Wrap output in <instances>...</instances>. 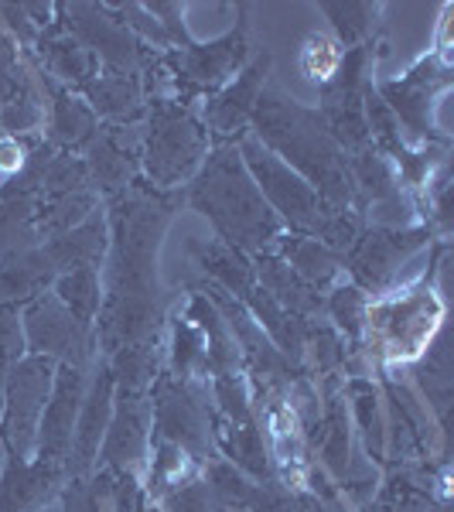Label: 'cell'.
<instances>
[{"mask_svg": "<svg viewBox=\"0 0 454 512\" xmlns=\"http://www.w3.org/2000/svg\"><path fill=\"white\" fill-rule=\"evenodd\" d=\"M48 263H52L55 277L69 274V270L96 267L103 270L106 250H110V222H106V205H99L96 212H89V219H82L79 226H72L69 233L52 236L41 243Z\"/></svg>", "mask_w": 454, "mask_h": 512, "instance_id": "7402d4cb", "label": "cell"}, {"mask_svg": "<svg viewBox=\"0 0 454 512\" xmlns=\"http://www.w3.org/2000/svg\"><path fill=\"white\" fill-rule=\"evenodd\" d=\"M342 396L349 400L352 417H356L359 434H362V441H366L369 454H373L376 461H383L386 424H383V410H379V403H383V396H379V386L373 383V379L352 373L349 379H345Z\"/></svg>", "mask_w": 454, "mask_h": 512, "instance_id": "83f0119b", "label": "cell"}, {"mask_svg": "<svg viewBox=\"0 0 454 512\" xmlns=\"http://www.w3.org/2000/svg\"><path fill=\"white\" fill-rule=\"evenodd\" d=\"M7 373H11V366H7L4 359H0V410H4V390H7Z\"/></svg>", "mask_w": 454, "mask_h": 512, "instance_id": "f35d334b", "label": "cell"}, {"mask_svg": "<svg viewBox=\"0 0 454 512\" xmlns=\"http://www.w3.org/2000/svg\"><path fill=\"white\" fill-rule=\"evenodd\" d=\"M59 499L62 512H113V472L93 468L89 475L69 478Z\"/></svg>", "mask_w": 454, "mask_h": 512, "instance_id": "1f68e13d", "label": "cell"}, {"mask_svg": "<svg viewBox=\"0 0 454 512\" xmlns=\"http://www.w3.org/2000/svg\"><path fill=\"white\" fill-rule=\"evenodd\" d=\"M0 465H4V444H0Z\"/></svg>", "mask_w": 454, "mask_h": 512, "instance_id": "ab89813d", "label": "cell"}, {"mask_svg": "<svg viewBox=\"0 0 454 512\" xmlns=\"http://www.w3.org/2000/svg\"><path fill=\"white\" fill-rule=\"evenodd\" d=\"M69 472L59 461H45L35 454H7L0 465V512H38L59 499Z\"/></svg>", "mask_w": 454, "mask_h": 512, "instance_id": "e0dca14e", "label": "cell"}, {"mask_svg": "<svg viewBox=\"0 0 454 512\" xmlns=\"http://www.w3.org/2000/svg\"><path fill=\"white\" fill-rule=\"evenodd\" d=\"M35 76H38L41 96H45V127H41V137H45L55 151L82 154L99 130L96 113L89 110V103L76 93V89H65L62 82L45 76L38 65H35Z\"/></svg>", "mask_w": 454, "mask_h": 512, "instance_id": "ac0fdd59", "label": "cell"}, {"mask_svg": "<svg viewBox=\"0 0 454 512\" xmlns=\"http://www.w3.org/2000/svg\"><path fill=\"white\" fill-rule=\"evenodd\" d=\"M28 59L35 62L45 76L62 82L65 89H76V93H82V89L99 76L96 55L65 28L59 14H55V21L48 24V28L38 31V41L28 52Z\"/></svg>", "mask_w": 454, "mask_h": 512, "instance_id": "d6986e66", "label": "cell"}, {"mask_svg": "<svg viewBox=\"0 0 454 512\" xmlns=\"http://www.w3.org/2000/svg\"><path fill=\"white\" fill-rule=\"evenodd\" d=\"M113 400H117V379H113L106 359L96 355L93 373H89V386H86V400H82L76 431H72L69 458H65L69 478L89 475L96 468L99 444H103L106 427H110V417H113Z\"/></svg>", "mask_w": 454, "mask_h": 512, "instance_id": "2e32d148", "label": "cell"}, {"mask_svg": "<svg viewBox=\"0 0 454 512\" xmlns=\"http://www.w3.org/2000/svg\"><path fill=\"white\" fill-rule=\"evenodd\" d=\"M21 325L28 355H45L52 362L93 369L96 362V332L72 318V311L52 291L21 304Z\"/></svg>", "mask_w": 454, "mask_h": 512, "instance_id": "7c38bea8", "label": "cell"}, {"mask_svg": "<svg viewBox=\"0 0 454 512\" xmlns=\"http://www.w3.org/2000/svg\"><path fill=\"white\" fill-rule=\"evenodd\" d=\"M410 495H414V485H403V489H396V495L390 499V495H383V499L376 502V509H369V512H414L410 509Z\"/></svg>", "mask_w": 454, "mask_h": 512, "instance_id": "74e56055", "label": "cell"}, {"mask_svg": "<svg viewBox=\"0 0 454 512\" xmlns=\"http://www.w3.org/2000/svg\"><path fill=\"white\" fill-rule=\"evenodd\" d=\"M270 65H274V55L260 48V52H253L250 62H246L243 69L219 89V93H212L202 106H198L212 144H236V140L250 130L253 110H257L263 89H267Z\"/></svg>", "mask_w": 454, "mask_h": 512, "instance_id": "4fadbf2b", "label": "cell"}, {"mask_svg": "<svg viewBox=\"0 0 454 512\" xmlns=\"http://www.w3.org/2000/svg\"><path fill=\"white\" fill-rule=\"evenodd\" d=\"M144 7L154 14V21L161 24V31L171 48H181L192 41V31H188V24H185L188 4H181V0H154V4H144Z\"/></svg>", "mask_w": 454, "mask_h": 512, "instance_id": "e575fe53", "label": "cell"}, {"mask_svg": "<svg viewBox=\"0 0 454 512\" xmlns=\"http://www.w3.org/2000/svg\"><path fill=\"white\" fill-rule=\"evenodd\" d=\"M55 366L59 362L45 355H24L7 373L4 410H0V444L7 454H35L38 420L45 414L48 393L55 383Z\"/></svg>", "mask_w": 454, "mask_h": 512, "instance_id": "8fae6325", "label": "cell"}, {"mask_svg": "<svg viewBox=\"0 0 454 512\" xmlns=\"http://www.w3.org/2000/svg\"><path fill=\"white\" fill-rule=\"evenodd\" d=\"M161 512H219L216 502H212L209 489H205L202 475H195L192 482L178 485L175 492H168L164 499L158 502Z\"/></svg>", "mask_w": 454, "mask_h": 512, "instance_id": "836d02e7", "label": "cell"}, {"mask_svg": "<svg viewBox=\"0 0 454 512\" xmlns=\"http://www.w3.org/2000/svg\"><path fill=\"white\" fill-rule=\"evenodd\" d=\"M444 243L437 246L434 263L427 277H420L414 287L403 291H386L379 297H369L366 328H362V345L369 359H376L379 369L407 366L431 349V342L441 335L444 321V301L434 287L437 267H441Z\"/></svg>", "mask_w": 454, "mask_h": 512, "instance_id": "277c9868", "label": "cell"}, {"mask_svg": "<svg viewBox=\"0 0 454 512\" xmlns=\"http://www.w3.org/2000/svg\"><path fill=\"white\" fill-rule=\"evenodd\" d=\"M164 373L181 383H209V349L205 335L185 311L168 318V345H164Z\"/></svg>", "mask_w": 454, "mask_h": 512, "instance_id": "484cf974", "label": "cell"}, {"mask_svg": "<svg viewBox=\"0 0 454 512\" xmlns=\"http://www.w3.org/2000/svg\"><path fill=\"white\" fill-rule=\"evenodd\" d=\"M151 437L178 444L198 468L216 458L212 403L205 400L202 383H181L161 369V376L151 386Z\"/></svg>", "mask_w": 454, "mask_h": 512, "instance_id": "52a82bcc", "label": "cell"}, {"mask_svg": "<svg viewBox=\"0 0 454 512\" xmlns=\"http://www.w3.org/2000/svg\"><path fill=\"white\" fill-rule=\"evenodd\" d=\"M147 454H151V390H117L96 468L113 475H144Z\"/></svg>", "mask_w": 454, "mask_h": 512, "instance_id": "5bb4252c", "label": "cell"}, {"mask_svg": "<svg viewBox=\"0 0 454 512\" xmlns=\"http://www.w3.org/2000/svg\"><path fill=\"white\" fill-rule=\"evenodd\" d=\"M434 239V229L424 226V222H414V226H362L356 243L342 253V274L359 291L379 297L393 291L396 270L417 250L431 246Z\"/></svg>", "mask_w": 454, "mask_h": 512, "instance_id": "9c48e42d", "label": "cell"}, {"mask_svg": "<svg viewBox=\"0 0 454 512\" xmlns=\"http://www.w3.org/2000/svg\"><path fill=\"white\" fill-rule=\"evenodd\" d=\"M59 18L89 52L96 55L99 69L147 76L158 62V52L147 48L134 31L113 14L110 4H59Z\"/></svg>", "mask_w": 454, "mask_h": 512, "instance_id": "30bf717a", "label": "cell"}, {"mask_svg": "<svg viewBox=\"0 0 454 512\" xmlns=\"http://www.w3.org/2000/svg\"><path fill=\"white\" fill-rule=\"evenodd\" d=\"M318 11L325 14L338 48L349 52V48H359V45H366V41H373L383 4H369V0H321Z\"/></svg>", "mask_w": 454, "mask_h": 512, "instance_id": "4316f807", "label": "cell"}, {"mask_svg": "<svg viewBox=\"0 0 454 512\" xmlns=\"http://www.w3.org/2000/svg\"><path fill=\"white\" fill-rule=\"evenodd\" d=\"M82 161H86L89 181H93V188L103 202L120 195L123 188H130L140 178L137 151H130V144H123V127H106V123H99L96 137L89 140L86 151H82Z\"/></svg>", "mask_w": 454, "mask_h": 512, "instance_id": "ffe728a7", "label": "cell"}, {"mask_svg": "<svg viewBox=\"0 0 454 512\" xmlns=\"http://www.w3.org/2000/svg\"><path fill=\"white\" fill-rule=\"evenodd\" d=\"M250 7H236V24L222 35L198 41L192 38L181 48L158 52V62L144 76L147 99L171 96L178 103L202 106L212 93H219L229 79L250 62Z\"/></svg>", "mask_w": 454, "mask_h": 512, "instance_id": "5b68a950", "label": "cell"}, {"mask_svg": "<svg viewBox=\"0 0 454 512\" xmlns=\"http://www.w3.org/2000/svg\"><path fill=\"white\" fill-rule=\"evenodd\" d=\"M253 260V274H257V284L267 291L284 311H291L294 318L301 321H315L321 311H325V294L315 291L311 284H304L301 277L287 267L284 260L274 250H263Z\"/></svg>", "mask_w": 454, "mask_h": 512, "instance_id": "603a6c76", "label": "cell"}, {"mask_svg": "<svg viewBox=\"0 0 454 512\" xmlns=\"http://www.w3.org/2000/svg\"><path fill=\"white\" fill-rule=\"evenodd\" d=\"M110 250L103 260V308L96 318V355L110 359L134 345H164L168 297L161 291L158 253L168 226L185 205L181 192H161L137 178L106 198Z\"/></svg>", "mask_w": 454, "mask_h": 512, "instance_id": "6da1fadb", "label": "cell"}, {"mask_svg": "<svg viewBox=\"0 0 454 512\" xmlns=\"http://www.w3.org/2000/svg\"><path fill=\"white\" fill-rule=\"evenodd\" d=\"M89 373H93V369L69 366V362H59V366H55L52 393H48L45 414H41V420H38L35 458L59 461V465H65V458H69V444H72V431H76V420H79V410H82V400H86Z\"/></svg>", "mask_w": 454, "mask_h": 512, "instance_id": "9a60e30c", "label": "cell"}, {"mask_svg": "<svg viewBox=\"0 0 454 512\" xmlns=\"http://www.w3.org/2000/svg\"><path fill=\"white\" fill-rule=\"evenodd\" d=\"M28 355L24 345V325H21V308L18 304H4L0 301V359L7 366H14L18 359Z\"/></svg>", "mask_w": 454, "mask_h": 512, "instance_id": "d590c367", "label": "cell"}, {"mask_svg": "<svg viewBox=\"0 0 454 512\" xmlns=\"http://www.w3.org/2000/svg\"><path fill=\"white\" fill-rule=\"evenodd\" d=\"M250 134L297 171L328 205L356 212V185H352L349 154L332 137L318 106L297 103L277 86H267L253 110Z\"/></svg>", "mask_w": 454, "mask_h": 512, "instance_id": "7a4b0ae2", "label": "cell"}, {"mask_svg": "<svg viewBox=\"0 0 454 512\" xmlns=\"http://www.w3.org/2000/svg\"><path fill=\"white\" fill-rule=\"evenodd\" d=\"M185 205L209 219L219 243L246 256L270 250L284 236V226L253 185L236 144H212L209 158L185 185Z\"/></svg>", "mask_w": 454, "mask_h": 512, "instance_id": "3957f363", "label": "cell"}, {"mask_svg": "<svg viewBox=\"0 0 454 512\" xmlns=\"http://www.w3.org/2000/svg\"><path fill=\"white\" fill-rule=\"evenodd\" d=\"M342 55L345 52L338 48V41L332 35L311 31V35L304 38L301 52H297V69H301L304 79L315 82V86H325L338 72V65H342Z\"/></svg>", "mask_w": 454, "mask_h": 512, "instance_id": "d6a6232c", "label": "cell"}, {"mask_svg": "<svg viewBox=\"0 0 454 512\" xmlns=\"http://www.w3.org/2000/svg\"><path fill=\"white\" fill-rule=\"evenodd\" d=\"M451 89V69L444 55H424L403 76L376 82V96L386 103L396 123L414 137V144L448 147L451 140L434 123L437 99Z\"/></svg>", "mask_w": 454, "mask_h": 512, "instance_id": "ba28073f", "label": "cell"}, {"mask_svg": "<svg viewBox=\"0 0 454 512\" xmlns=\"http://www.w3.org/2000/svg\"><path fill=\"white\" fill-rule=\"evenodd\" d=\"M35 137H41V134H35ZM35 137H7V134H0V178L7 181V178H14L24 168Z\"/></svg>", "mask_w": 454, "mask_h": 512, "instance_id": "8d00e7d4", "label": "cell"}, {"mask_svg": "<svg viewBox=\"0 0 454 512\" xmlns=\"http://www.w3.org/2000/svg\"><path fill=\"white\" fill-rule=\"evenodd\" d=\"M212 151V137L198 106L171 96H151L144 113V137L137 147L140 178L161 192H181Z\"/></svg>", "mask_w": 454, "mask_h": 512, "instance_id": "8992f818", "label": "cell"}, {"mask_svg": "<svg viewBox=\"0 0 454 512\" xmlns=\"http://www.w3.org/2000/svg\"><path fill=\"white\" fill-rule=\"evenodd\" d=\"M202 482L209 489L212 502H216L219 512H236V509H250V499L257 492L260 482H253L250 475H243L233 461L226 458H212L209 465L202 468Z\"/></svg>", "mask_w": 454, "mask_h": 512, "instance_id": "4dcf8cb0", "label": "cell"}, {"mask_svg": "<svg viewBox=\"0 0 454 512\" xmlns=\"http://www.w3.org/2000/svg\"><path fill=\"white\" fill-rule=\"evenodd\" d=\"M52 294L72 311V318L96 332V318H99V308H103V277H99L96 267L59 274L52 284Z\"/></svg>", "mask_w": 454, "mask_h": 512, "instance_id": "f546056e", "label": "cell"}, {"mask_svg": "<svg viewBox=\"0 0 454 512\" xmlns=\"http://www.w3.org/2000/svg\"><path fill=\"white\" fill-rule=\"evenodd\" d=\"M96 113L99 123L106 127H127V123L144 120L147 113V86L144 76H130V72H110L99 69V76L79 93Z\"/></svg>", "mask_w": 454, "mask_h": 512, "instance_id": "44dd1931", "label": "cell"}, {"mask_svg": "<svg viewBox=\"0 0 454 512\" xmlns=\"http://www.w3.org/2000/svg\"><path fill=\"white\" fill-rule=\"evenodd\" d=\"M366 311H369V294L359 291L352 280H338L335 287L325 291V315L332 318V328L338 332L349 352L356 355L362 345V328H366Z\"/></svg>", "mask_w": 454, "mask_h": 512, "instance_id": "f1b7e54d", "label": "cell"}, {"mask_svg": "<svg viewBox=\"0 0 454 512\" xmlns=\"http://www.w3.org/2000/svg\"><path fill=\"white\" fill-rule=\"evenodd\" d=\"M55 270L48 263L45 250L38 246H21V250L0 253V301L4 304H28L31 297L52 291Z\"/></svg>", "mask_w": 454, "mask_h": 512, "instance_id": "cb8c5ba5", "label": "cell"}, {"mask_svg": "<svg viewBox=\"0 0 454 512\" xmlns=\"http://www.w3.org/2000/svg\"><path fill=\"white\" fill-rule=\"evenodd\" d=\"M270 250H274L280 260H284L287 267L304 280V284H311L321 294L345 277L342 274V253H335L332 246H325L321 239L284 233L274 246H270Z\"/></svg>", "mask_w": 454, "mask_h": 512, "instance_id": "d4e9b609", "label": "cell"}, {"mask_svg": "<svg viewBox=\"0 0 454 512\" xmlns=\"http://www.w3.org/2000/svg\"><path fill=\"white\" fill-rule=\"evenodd\" d=\"M236 512H250V509H236Z\"/></svg>", "mask_w": 454, "mask_h": 512, "instance_id": "60d3db41", "label": "cell"}]
</instances>
